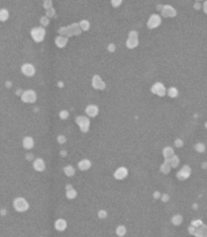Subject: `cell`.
<instances>
[{
	"mask_svg": "<svg viewBox=\"0 0 207 237\" xmlns=\"http://www.w3.org/2000/svg\"><path fill=\"white\" fill-rule=\"evenodd\" d=\"M76 124L79 126L81 131L83 133H86V132L89 131V128H90V120H89L87 117L85 116H79L76 118Z\"/></svg>",
	"mask_w": 207,
	"mask_h": 237,
	"instance_id": "6da1fadb",
	"label": "cell"
},
{
	"mask_svg": "<svg viewBox=\"0 0 207 237\" xmlns=\"http://www.w3.org/2000/svg\"><path fill=\"white\" fill-rule=\"evenodd\" d=\"M30 35H32V39H34L35 42H42V41L45 39L46 30L45 29H43V27H34V29L32 30Z\"/></svg>",
	"mask_w": 207,
	"mask_h": 237,
	"instance_id": "7a4b0ae2",
	"label": "cell"
},
{
	"mask_svg": "<svg viewBox=\"0 0 207 237\" xmlns=\"http://www.w3.org/2000/svg\"><path fill=\"white\" fill-rule=\"evenodd\" d=\"M150 90H152V92L154 94H157L158 96H164L166 95V93H167V89H166L165 85L161 82L155 83L154 85L152 86Z\"/></svg>",
	"mask_w": 207,
	"mask_h": 237,
	"instance_id": "3957f363",
	"label": "cell"
},
{
	"mask_svg": "<svg viewBox=\"0 0 207 237\" xmlns=\"http://www.w3.org/2000/svg\"><path fill=\"white\" fill-rule=\"evenodd\" d=\"M191 175V167L189 165H184L177 172V178L179 180H185Z\"/></svg>",
	"mask_w": 207,
	"mask_h": 237,
	"instance_id": "277c9868",
	"label": "cell"
},
{
	"mask_svg": "<svg viewBox=\"0 0 207 237\" xmlns=\"http://www.w3.org/2000/svg\"><path fill=\"white\" fill-rule=\"evenodd\" d=\"M137 45H139L137 34V32L132 30V32H130L128 39L126 41V47L128 48V49H134V48L137 47Z\"/></svg>",
	"mask_w": 207,
	"mask_h": 237,
	"instance_id": "5b68a950",
	"label": "cell"
},
{
	"mask_svg": "<svg viewBox=\"0 0 207 237\" xmlns=\"http://www.w3.org/2000/svg\"><path fill=\"white\" fill-rule=\"evenodd\" d=\"M161 22H162V19H161L160 15L152 14L148 20V27H149V29H156L161 24Z\"/></svg>",
	"mask_w": 207,
	"mask_h": 237,
	"instance_id": "8992f818",
	"label": "cell"
},
{
	"mask_svg": "<svg viewBox=\"0 0 207 237\" xmlns=\"http://www.w3.org/2000/svg\"><path fill=\"white\" fill-rule=\"evenodd\" d=\"M21 98L24 103H32L37 100V93H35L34 90H26V91H24L23 94H22Z\"/></svg>",
	"mask_w": 207,
	"mask_h": 237,
	"instance_id": "52a82bcc",
	"label": "cell"
},
{
	"mask_svg": "<svg viewBox=\"0 0 207 237\" xmlns=\"http://www.w3.org/2000/svg\"><path fill=\"white\" fill-rule=\"evenodd\" d=\"M14 207L19 212H24V211H26L29 209V203L24 199L19 198L14 202Z\"/></svg>",
	"mask_w": 207,
	"mask_h": 237,
	"instance_id": "ba28073f",
	"label": "cell"
},
{
	"mask_svg": "<svg viewBox=\"0 0 207 237\" xmlns=\"http://www.w3.org/2000/svg\"><path fill=\"white\" fill-rule=\"evenodd\" d=\"M127 175H128V170H127V168L124 166L118 167L113 173L114 178H116V179H118V180L124 179Z\"/></svg>",
	"mask_w": 207,
	"mask_h": 237,
	"instance_id": "9c48e42d",
	"label": "cell"
},
{
	"mask_svg": "<svg viewBox=\"0 0 207 237\" xmlns=\"http://www.w3.org/2000/svg\"><path fill=\"white\" fill-rule=\"evenodd\" d=\"M92 86L95 89H99V90H103L105 88V83L104 81L100 78L99 75H95L92 78Z\"/></svg>",
	"mask_w": 207,
	"mask_h": 237,
	"instance_id": "30bf717a",
	"label": "cell"
},
{
	"mask_svg": "<svg viewBox=\"0 0 207 237\" xmlns=\"http://www.w3.org/2000/svg\"><path fill=\"white\" fill-rule=\"evenodd\" d=\"M85 113L87 116L90 117V118H95L99 113V109H98V106H95V104H89V106H86Z\"/></svg>",
	"mask_w": 207,
	"mask_h": 237,
	"instance_id": "8fae6325",
	"label": "cell"
},
{
	"mask_svg": "<svg viewBox=\"0 0 207 237\" xmlns=\"http://www.w3.org/2000/svg\"><path fill=\"white\" fill-rule=\"evenodd\" d=\"M21 71L22 73L25 75V76H34V73H35V68L34 65L29 64V63H26V64H24L23 66L21 67Z\"/></svg>",
	"mask_w": 207,
	"mask_h": 237,
	"instance_id": "7c38bea8",
	"label": "cell"
},
{
	"mask_svg": "<svg viewBox=\"0 0 207 237\" xmlns=\"http://www.w3.org/2000/svg\"><path fill=\"white\" fill-rule=\"evenodd\" d=\"M67 221L65 220V219H58V220H56L55 222V229L59 232H63V231H65L66 229H67Z\"/></svg>",
	"mask_w": 207,
	"mask_h": 237,
	"instance_id": "4fadbf2b",
	"label": "cell"
},
{
	"mask_svg": "<svg viewBox=\"0 0 207 237\" xmlns=\"http://www.w3.org/2000/svg\"><path fill=\"white\" fill-rule=\"evenodd\" d=\"M92 166V163L89 159H82L81 161L78 162V168L81 171H86V170L90 169Z\"/></svg>",
	"mask_w": 207,
	"mask_h": 237,
	"instance_id": "5bb4252c",
	"label": "cell"
},
{
	"mask_svg": "<svg viewBox=\"0 0 207 237\" xmlns=\"http://www.w3.org/2000/svg\"><path fill=\"white\" fill-rule=\"evenodd\" d=\"M34 168L37 171L42 172L46 169V163L42 158H37L34 162Z\"/></svg>",
	"mask_w": 207,
	"mask_h": 237,
	"instance_id": "9a60e30c",
	"label": "cell"
},
{
	"mask_svg": "<svg viewBox=\"0 0 207 237\" xmlns=\"http://www.w3.org/2000/svg\"><path fill=\"white\" fill-rule=\"evenodd\" d=\"M162 14L166 17H168V16L173 17L176 15V10L174 9L172 6H170V5H166V6H164V8H163Z\"/></svg>",
	"mask_w": 207,
	"mask_h": 237,
	"instance_id": "2e32d148",
	"label": "cell"
},
{
	"mask_svg": "<svg viewBox=\"0 0 207 237\" xmlns=\"http://www.w3.org/2000/svg\"><path fill=\"white\" fill-rule=\"evenodd\" d=\"M194 236L196 237H206L207 236V226L206 225H201L200 227L196 228V231L194 233Z\"/></svg>",
	"mask_w": 207,
	"mask_h": 237,
	"instance_id": "e0dca14e",
	"label": "cell"
},
{
	"mask_svg": "<svg viewBox=\"0 0 207 237\" xmlns=\"http://www.w3.org/2000/svg\"><path fill=\"white\" fill-rule=\"evenodd\" d=\"M171 168H172V167H171V165H170V160H169V159H165L164 163H163V164L161 165L160 170H161V172H163L164 174H168V173L170 172Z\"/></svg>",
	"mask_w": 207,
	"mask_h": 237,
	"instance_id": "ac0fdd59",
	"label": "cell"
},
{
	"mask_svg": "<svg viewBox=\"0 0 207 237\" xmlns=\"http://www.w3.org/2000/svg\"><path fill=\"white\" fill-rule=\"evenodd\" d=\"M174 155H175V151H174L172 147H165L164 150H163V156H164L165 159H170Z\"/></svg>",
	"mask_w": 207,
	"mask_h": 237,
	"instance_id": "d6986e66",
	"label": "cell"
},
{
	"mask_svg": "<svg viewBox=\"0 0 207 237\" xmlns=\"http://www.w3.org/2000/svg\"><path fill=\"white\" fill-rule=\"evenodd\" d=\"M34 145V141L32 137H25L23 139V147L25 149H32Z\"/></svg>",
	"mask_w": 207,
	"mask_h": 237,
	"instance_id": "ffe728a7",
	"label": "cell"
},
{
	"mask_svg": "<svg viewBox=\"0 0 207 237\" xmlns=\"http://www.w3.org/2000/svg\"><path fill=\"white\" fill-rule=\"evenodd\" d=\"M63 170H64V173H65V174L69 177L74 176V175H75V172H76L75 168H74L72 165H67V166L64 167Z\"/></svg>",
	"mask_w": 207,
	"mask_h": 237,
	"instance_id": "44dd1931",
	"label": "cell"
},
{
	"mask_svg": "<svg viewBox=\"0 0 207 237\" xmlns=\"http://www.w3.org/2000/svg\"><path fill=\"white\" fill-rule=\"evenodd\" d=\"M171 222H172L173 225L175 226H179L183 223V217L180 215V214H177V215H174L172 219H171Z\"/></svg>",
	"mask_w": 207,
	"mask_h": 237,
	"instance_id": "7402d4cb",
	"label": "cell"
},
{
	"mask_svg": "<svg viewBox=\"0 0 207 237\" xmlns=\"http://www.w3.org/2000/svg\"><path fill=\"white\" fill-rule=\"evenodd\" d=\"M126 232H127V230H126V227H125L124 225L117 226V228H116V230H115L116 235L118 236V237H123L125 234H126Z\"/></svg>",
	"mask_w": 207,
	"mask_h": 237,
	"instance_id": "603a6c76",
	"label": "cell"
},
{
	"mask_svg": "<svg viewBox=\"0 0 207 237\" xmlns=\"http://www.w3.org/2000/svg\"><path fill=\"white\" fill-rule=\"evenodd\" d=\"M77 196H78V192L75 188H71L69 190H66V197L69 200H74V199L77 198Z\"/></svg>",
	"mask_w": 207,
	"mask_h": 237,
	"instance_id": "cb8c5ba5",
	"label": "cell"
},
{
	"mask_svg": "<svg viewBox=\"0 0 207 237\" xmlns=\"http://www.w3.org/2000/svg\"><path fill=\"white\" fill-rule=\"evenodd\" d=\"M67 42H68V39L67 38H64V37H58L57 39H56L55 41V43H56V45L58 46L59 48H63L64 46H66V44H67Z\"/></svg>",
	"mask_w": 207,
	"mask_h": 237,
	"instance_id": "d4e9b609",
	"label": "cell"
},
{
	"mask_svg": "<svg viewBox=\"0 0 207 237\" xmlns=\"http://www.w3.org/2000/svg\"><path fill=\"white\" fill-rule=\"evenodd\" d=\"M169 160H170V165L172 168H176L179 165V163H180V159H179V157L177 155H174V156L171 157Z\"/></svg>",
	"mask_w": 207,
	"mask_h": 237,
	"instance_id": "484cf974",
	"label": "cell"
},
{
	"mask_svg": "<svg viewBox=\"0 0 207 237\" xmlns=\"http://www.w3.org/2000/svg\"><path fill=\"white\" fill-rule=\"evenodd\" d=\"M167 93H168V95L170 96V97H172V98H175V97H177L178 96V89L176 88V87H171V88H169V90L167 91Z\"/></svg>",
	"mask_w": 207,
	"mask_h": 237,
	"instance_id": "4316f807",
	"label": "cell"
},
{
	"mask_svg": "<svg viewBox=\"0 0 207 237\" xmlns=\"http://www.w3.org/2000/svg\"><path fill=\"white\" fill-rule=\"evenodd\" d=\"M8 17H9V13L6 9L0 10V20H1V21H5V20H7L8 19Z\"/></svg>",
	"mask_w": 207,
	"mask_h": 237,
	"instance_id": "83f0119b",
	"label": "cell"
},
{
	"mask_svg": "<svg viewBox=\"0 0 207 237\" xmlns=\"http://www.w3.org/2000/svg\"><path fill=\"white\" fill-rule=\"evenodd\" d=\"M194 148H195L196 151L199 152V153H203V152H205V150H206L205 145H204L203 143H197L195 146H194Z\"/></svg>",
	"mask_w": 207,
	"mask_h": 237,
	"instance_id": "f1b7e54d",
	"label": "cell"
},
{
	"mask_svg": "<svg viewBox=\"0 0 207 237\" xmlns=\"http://www.w3.org/2000/svg\"><path fill=\"white\" fill-rule=\"evenodd\" d=\"M89 27H90V24H89V21H87V20H82V21H80V27L83 30H89Z\"/></svg>",
	"mask_w": 207,
	"mask_h": 237,
	"instance_id": "f546056e",
	"label": "cell"
},
{
	"mask_svg": "<svg viewBox=\"0 0 207 237\" xmlns=\"http://www.w3.org/2000/svg\"><path fill=\"white\" fill-rule=\"evenodd\" d=\"M60 119H62V120H67L69 118V111H66V109H64V111H60Z\"/></svg>",
	"mask_w": 207,
	"mask_h": 237,
	"instance_id": "4dcf8cb0",
	"label": "cell"
},
{
	"mask_svg": "<svg viewBox=\"0 0 207 237\" xmlns=\"http://www.w3.org/2000/svg\"><path fill=\"white\" fill-rule=\"evenodd\" d=\"M97 215H98L99 219H105L107 217V212L105 210H100L98 213H97Z\"/></svg>",
	"mask_w": 207,
	"mask_h": 237,
	"instance_id": "1f68e13d",
	"label": "cell"
},
{
	"mask_svg": "<svg viewBox=\"0 0 207 237\" xmlns=\"http://www.w3.org/2000/svg\"><path fill=\"white\" fill-rule=\"evenodd\" d=\"M191 225L194 226V227H196V228H198V227H200L201 225H203V223H202V221L201 220H193L192 222H191Z\"/></svg>",
	"mask_w": 207,
	"mask_h": 237,
	"instance_id": "d6a6232c",
	"label": "cell"
},
{
	"mask_svg": "<svg viewBox=\"0 0 207 237\" xmlns=\"http://www.w3.org/2000/svg\"><path fill=\"white\" fill-rule=\"evenodd\" d=\"M174 144H175V147H177V148H181V147H183L184 142L181 139H177V140H175V143Z\"/></svg>",
	"mask_w": 207,
	"mask_h": 237,
	"instance_id": "836d02e7",
	"label": "cell"
},
{
	"mask_svg": "<svg viewBox=\"0 0 207 237\" xmlns=\"http://www.w3.org/2000/svg\"><path fill=\"white\" fill-rule=\"evenodd\" d=\"M122 1L123 0H111V4L113 7H118L122 3Z\"/></svg>",
	"mask_w": 207,
	"mask_h": 237,
	"instance_id": "e575fe53",
	"label": "cell"
},
{
	"mask_svg": "<svg viewBox=\"0 0 207 237\" xmlns=\"http://www.w3.org/2000/svg\"><path fill=\"white\" fill-rule=\"evenodd\" d=\"M66 137L65 136H63V135H60V136L58 137V142L60 144H64V143H66Z\"/></svg>",
	"mask_w": 207,
	"mask_h": 237,
	"instance_id": "d590c367",
	"label": "cell"
},
{
	"mask_svg": "<svg viewBox=\"0 0 207 237\" xmlns=\"http://www.w3.org/2000/svg\"><path fill=\"white\" fill-rule=\"evenodd\" d=\"M161 200L163 201V202H168L169 200H170V197H169L168 193H163L162 196H161Z\"/></svg>",
	"mask_w": 207,
	"mask_h": 237,
	"instance_id": "8d00e7d4",
	"label": "cell"
},
{
	"mask_svg": "<svg viewBox=\"0 0 207 237\" xmlns=\"http://www.w3.org/2000/svg\"><path fill=\"white\" fill-rule=\"evenodd\" d=\"M195 231H196V227H194V226L190 225V226H189V227H188V232H189V234H191V235H194Z\"/></svg>",
	"mask_w": 207,
	"mask_h": 237,
	"instance_id": "74e56055",
	"label": "cell"
},
{
	"mask_svg": "<svg viewBox=\"0 0 207 237\" xmlns=\"http://www.w3.org/2000/svg\"><path fill=\"white\" fill-rule=\"evenodd\" d=\"M153 196H154V198H155V199H161V196H162V195H161V193H160V192H155V193H154V195H153Z\"/></svg>",
	"mask_w": 207,
	"mask_h": 237,
	"instance_id": "f35d334b",
	"label": "cell"
},
{
	"mask_svg": "<svg viewBox=\"0 0 207 237\" xmlns=\"http://www.w3.org/2000/svg\"><path fill=\"white\" fill-rule=\"evenodd\" d=\"M203 10H204V12L207 14V0L203 3Z\"/></svg>",
	"mask_w": 207,
	"mask_h": 237,
	"instance_id": "ab89813d",
	"label": "cell"
},
{
	"mask_svg": "<svg viewBox=\"0 0 207 237\" xmlns=\"http://www.w3.org/2000/svg\"><path fill=\"white\" fill-rule=\"evenodd\" d=\"M108 50L109 51H114V50H115V46H114V45H109L108 46Z\"/></svg>",
	"mask_w": 207,
	"mask_h": 237,
	"instance_id": "60d3db41",
	"label": "cell"
},
{
	"mask_svg": "<svg viewBox=\"0 0 207 237\" xmlns=\"http://www.w3.org/2000/svg\"><path fill=\"white\" fill-rule=\"evenodd\" d=\"M65 188H66V190H71V188H73V185H67Z\"/></svg>",
	"mask_w": 207,
	"mask_h": 237,
	"instance_id": "b9f144b4",
	"label": "cell"
},
{
	"mask_svg": "<svg viewBox=\"0 0 207 237\" xmlns=\"http://www.w3.org/2000/svg\"><path fill=\"white\" fill-rule=\"evenodd\" d=\"M195 8L196 9H199V8H200V5H199V4H195Z\"/></svg>",
	"mask_w": 207,
	"mask_h": 237,
	"instance_id": "7bdbcfd3",
	"label": "cell"
},
{
	"mask_svg": "<svg viewBox=\"0 0 207 237\" xmlns=\"http://www.w3.org/2000/svg\"><path fill=\"white\" fill-rule=\"evenodd\" d=\"M202 166H203V168H206V167H207V163H206V162H204Z\"/></svg>",
	"mask_w": 207,
	"mask_h": 237,
	"instance_id": "ee69618b",
	"label": "cell"
},
{
	"mask_svg": "<svg viewBox=\"0 0 207 237\" xmlns=\"http://www.w3.org/2000/svg\"><path fill=\"white\" fill-rule=\"evenodd\" d=\"M205 128L207 129V122H206V123H205Z\"/></svg>",
	"mask_w": 207,
	"mask_h": 237,
	"instance_id": "f6af8a7d",
	"label": "cell"
},
{
	"mask_svg": "<svg viewBox=\"0 0 207 237\" xmlns=\"http://www.w3.org/2000/svg\"><path fill=\"white\" fill-rule=\"evenodd\" d=\"M196 1H200V0H196Z\"/></svg>",
	"mask_w": 207,
	"mask_h": 237,
	"instance_id": "bcb514c9",
	"label": "cell"
}]
</instances>
